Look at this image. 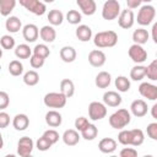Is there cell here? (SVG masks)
<instances>
[{
    "label": "cell",
    "mask_w": 157,
    "mask_h": 157,
    "mask_svg": "<svg viewBox=\"0 0 157 157\" xmlns=\"http://www.w3.org/2000/svg\"><path fill=\"white\" fill-rule=\"evenodd\" d=\"M145 135L141 129H131V130H123L118 135V141L124 146H140L144 144Z\"/></svg>",
    "instance_id": "6da1fadb"
},
{
    "label": "cell",
    "mask_w": 157,
    "mask_h": 157,
    "mask_svg": "<svg viewBox=\"0 0 157 157\" xmlns=\"http://www.w3.org/2000/svg\"><path fill=\"white\" fill-rule=\"evenodd\" d=\"M93 43L97 48H112L118 43V34L114 31H102L94 34Z\"/></svg>",
    "instance_id": "7a4b0ae2"
},
{
    "label": "cell",
    "mask_w": 157,
    "mask_h": 157,
    "mask_svg": "<svg viewBox=\"0 0 157 157\" xmlns=\"http://www.w3.org/2000/svg\"><path fill=\"white\" fill-rule=\"evenodd\" d=\"M131 121V114L128 109H118L109 117V125L113 129H124Z\"/></svg>",
    "instance_id": "3957f363"
},
{
    "label": "cell",
    "mask_w": 157,
    "mask_h": 157,
    "mask_svg": "<svg viewBox=\"0 0 157 157\" xmlns=\"http://www.w3.org/2000/svg\"><path fill=\"white\" fill-rule=\"evenodd\" d=\"M155 16H156L155 6H152L150 4H146V5L140 7V10L137 12V20L136 21L141 26H148L150 23L153 22Z\"/></svg>",
    "instance_id": "277c9868"
},
{
    "label": "cell",
    "mask_w": 157,
    "mask_h": 157,
    "mask_svg": "<svg viewBox=\"0 0 157 157\" xmlns=\"http://www.w3.org/2000/svg\"><path fill=\"white\" fill-rule=\"evenodd\" d=\"M120 11V4L118 0H107L102 7V17L107 21H112L119 16Z\"/></svg>",
    "instance_id": "5b68a950"
},
{
    "label": "cell",
    "mask_w": 157,
    "mask_h": 157,
    "mask_svg": "<svg viewBox=\"0 0 157 157\" xmlns=\"http://www.w3.org/2000/svg\"><path fill=\"white\" fill-rule=\"evenodd\" d=\"M67 98L61 92H49L44 96L43 102L48 108H64Z\"/></svg>",
    "instance_id": "8992f818"
},
{
    "label": "cell",
    "mask_w": 157,
    "mask_h": 157,
    "mask_svg": "<svg viewBox=\"0 0 157 157\" xmlns=\"http://www.w3.org/2000/svg\"><path fill=\"white\" fill-rule=\"evenodd\" d=\"M18 2L27 11H29V12L37 15V16H42L47 11L45 4L43 1H40V0H18Z\"/></svg>",
    "instance_id": "52a82bcc"
},
{
    "label": "cell",
    "mask_w": 157,
    "mask_h": 157,
    "mask_svg": "<svg viewBox=\"0 0 157 157\" xmlns=\"http://www.w3.org/2000/svg\"><path fill=\"white\" fill-rule=\"evenodd\" d=\"M107 115V107L104 103L101 102H91L88 105V117L91 120L97 121V120H102L103 118H105Z\"/></svg>",
    "instance_id": "ba28073f"
},
{
    "label": "cell",
    "mask_w": 157,
    "mask_h": 157,
    "mask_svg": "<svg viewBox=\"0 0 157 157\" xmlns=\"http://www.w3.org/2000/svg\"><path fill=\"white\" fill-rule=\"evenodd\" d=\"M128 54H129L130 59L136 64H142L147 60V52L145 50V48L142 45L136 44V43L130 45V48L128 50Z\"/></svg>",
    "instance_id": "9c48e42d"
},
{
    "label": "cell",
    "mask_w": 157,
    "mask_h": 157,
    "mask_svg": "<svg viewBox=\"0 0 157 157\" xmlns=\"http://www.w3.org/2000/svg\"><path fill=\"white\" fill-rule=\"evenodd\" d=\"M118 18V25L119 27L124 28V29H129L134 26V22H135V16H134V12L132 10L130 9H126V10H121L119 16L117 17Z\"/></svg>",
    "instance_id": "30bf717a"
},
{
    "label": "cell",
    "mask_w": 157,
    "mask_h": 157,
    "mask_svg": "<svg viewBox=\"0 0 157 157\" xmlns=\"http://www.w3.org/2000/svg\"><path fill=\"white\" fill-rule=\"evenodd\" d=\"M33 147H34L33 140L28 136H23L17 142V153L21 157H28L32 153Z\"/></svg>",
    "instance_id": "8fae6325"
},
{
    "label": "cell",
    "mask_w": 157,
    "mask_h": 157,
    "mask_svg": "<svg viewBox=\"0 0 157 157\" xmlns=\"http://www.w3.org/2000/svg\"><path fill=\"white\" fill-rule=\"evenodd\" d=\"M139 93L150 101H156L157 99V86L150 83V82H142L139 86Z\"/></svg>",
    "instance_id": "7c38bea8"
},
{
    "label": "cell",
    "mask_w": 157,
    "mask_h": 157,
    "mask_svg": "<svg viewBox=\"0 0 157 157\" xmlns=\"http://www.w3.org/2000/svg\"><path fill=\"white\" fill-rule=\"evenodd\" d=\"M105 54L99 50V49H94V50H91L90 54H88V63L93 66V67H101L105 64Z\"/></svg>",
    "instance_id": "4fadbf2b"
},
{
    "label": "cell",
    "mask_w": 157,
    "mask_h": 157,
    "mask_svg": "<svg viewBox=\"0 0 157 157\" xmlns=\"http://www.w3.org/2000/svg\"><path fill=\"white\" fill-rule=\"evenodd\" d=\"M22 36H23V39L28 43H32V42H36L38 36H39V29L36 25L33 23H28L26 26H23L22 28Z\"/></svg>",
    "instance_id": "5bb4252c"
},
{
    "label": "cell",
    "mask_w": 157,
    "mask_h": 157,
    "mask_svg": "<svg viewBox=\"0 0 157 157\" xmlns=\"http://www.w3.org/2000/svg\"><path fill=\"white\" fill-rule=\"evenodd\" d=\"M147 103L144 99H135L131 104H130V112L134 117L141 118L145 117L147 114Z\"/></svg>",
    "instance_id": "9a60e30c"
},
{
    "label": "cell",
    "mask_w": 157,
    "mask_h": 157,
    "mask_svg": "<svg viewBox=\"0 0 157 157\" xmlns=\"http://www.w3.org/2000/svg\"><path fill=\"white\" fill-rule=\"evenodd\" d=\"M121 97L115 91H107L103 94V103L108 107H119L121 104Z\"/></svg>",
    "instance_id": "2e32d148"
},
{
    "label": "cell",
    "mask_w": 157,
    "mask_h": 157,
    "mask_svg": "<svg viewBox=\"0 0 157 157\" xmlns=\"http://www.w3.org/2000/svg\"><path fill=\"white\" fill-rule=\"evenodd\" d=\"M76 4L78 5L81 12L86 16H92L97 10L94 0H76Z\"/></svg>",
    "instance_id": "e0dca14e"
},
{
    "label": "cell",
    "mask_w": 157,
    "mask_h": 157,
    "mask_svg": "<svg viewBox=\"0 0 157 157\" xmlns=\"http://www.w3.org/2000/svg\"><path fill=\"white\" fill-rule=\"evenodd\" d=\"M80 137L81 136L77 132V130H74V129L65 130L63 136H61V139H63V141H64V144L66 146H75V145H77L78 141H80Z\"/></svg>",
    "instance_id": "ac0fdd59"
},
{
    "label": "cell",
    "mask_w": 157,
    "mask_h": 157,
    "mask_svg": "<svg viewBox=\"0 0 157 157\" xmlns=\"http://www.w3.org/2000/svg\"><path fill=\"white\" fill-rule=\"evenodd\" d=\"M98 148L102 153H113L117 150V141L112 137H104L99 141Z\"/></svg>",
    "instance_id": "d6986e66"
},
{
    "label": "cell",
    "mask_w": 157,
    "mask_h": 157,
    "mask_svg": "<svg viewBox=\"0 0 157 157\" xmlns=\"http://www.w3.org/2000/svg\"><path fill=\"white\" fill-rule=\"evenodd\" d=\"M29 125V118L26 114H16L12 119V126L17 131H23Z\"/></svg>",
    "instance_id": "ffe728a7"
},
{
    "label": "cell",
    "mask_w": 157,
    "mask_h": 157,
    "mask_svg": "<svg viewBox=\"0 0 157 157\" xmlns=\"http://www.w3.org/2000/svg\"><path fill=\"white\" fill-rule=\"evenodd\" d=\"M39 37L45 43H53L56 38V32L53 26H43L39 29Z\"/></svg>",
    "instance_id": "44dd1931"
},
{
    "label": "cell",
    "mask_w": 157,
    "mask_h": 157,
    "mask_svg": "<svg viewBox=\"0 0 157 157\" xmlns=\"http://www.w3.org/2000/svg\"><path fill=\"white\" fill-rule=\"evenodd\" d=\"M45 123L50 126V128H58L63 123V117L59 112L56 110H49L45 114Z\"/></svg>",
    "instance_id": "7402d4cb"
},
{
    "label": "cell",
    "mask_w": 157,
    "mask_h": 157,
    "mask_svg": "<svg viewBox=\"0 0 157 157\" xmlns=\"http://www.w3.org/2000/svg\"><path fill=\"white\" fill-rule=\"evenodd\" d=\"M5 28L6 31H9L10 33H17L21 28H22V22L18 17L16 16H10L7 17V20L5 21Z\"/></svg>",
    "instance_id": "603a6c76"
},
{
    "label": "cell",
    "mask_w": 157,
    "mask_h": 157,
    "mask_svg": "<svg viewBox=\"0 0 157 157\" xmlns=\"http://www.w3.org/2000/svg\"><path fill=\"white\" fill-rule=\"evenodd\" d=\"M112 82V76L109 72L107 71H101L97 74L96 78H94V83L98 88H107Z\"/></svg>",
    "instance_id": "cb8c5ba5"
},
{
    "label": "cell",
    "mask_w": 157,
    "mask_h": 157,
    "mask_svg": "<svg viewBox=\"0 0 157 157\" xmlns=\"http://www.w3.org/2000/svg\"><path fill=\"white\" fill-rule=\"evenodd\" d=\"M76 50L74 47L70 45H65L60 49V59L64 63H72L76 59Z\"/></svg>",
    "instance_id": "d4e9b609"
},
{
    "label": "cell",
    "mask_w": 157,
    "mask_h": 157,
    "mask_svg": "<svg viewBox=\"0 0 157 157\" xmlns=\"http://www.w3.org/2000/svg\"><path fill=\"white\" fill-rule=\"evenodd\" d=\"M75 34H76V37H77L78 40H81V42H88L92 38V29L88 26H86V25H80L76 28Z\"/></svg>",
    "instance_id": "484cf974"
},
{
    "label": "cell",
    "mask_w": 157,
    "mask_h": 157,
    "mask_svg": "<svg viewBox=\"0 0 157 157\" xmlns=\"http://www.w3.org/2000/svg\"><path fill=\"white\" fill-rule=\"evenodd\" d=\"M60 92L66 97V98H70L74 96L75 93V85L71 80L69 78H64L60 81Z\"/></svg>",
    "instance_id": "4316f807"
},
{
    "label": "cell",
    "mask_w": 157,
    "mask_h": 157,
    "mask_svg": "<svg viewBox=\"0 0 157 157\" xmlns=\"http://www.w3.org/2000/svg\"><path fill=\"white\" fill-rule=\"evenodd\" d=\"M17 0H0V15L4 17L10 16V13L16 7Z\"/></svg>",
    "instance_id": "83f0119b"
},
{
    "label": "cell",
    "mask_w": 157,
    "mask_h": 157,
    "mask_svg": "<svg viewBox=\"0 0 157 157\" xmlns=\"http://www.w3.org/2000/svg\"><path fill=\"white\" fill-rule=\"evenodd\" d=\"M97 135H98V129L94 124H91V123H88V125L81 130V137H83L87 141L94 140L97 137Z\"/></svg>",
    "instance_id": "f1b7e54d"
},
{
    "label": "cell",
    "mask_w": 157,
    "mask_h": 157,
    "mask_svg": "<svg viewBox=\"0 0 157 157\" xmlns=\"http://www.w3.org/2000/svg\"><path fill=\"white\" fill-rule=\"evenodd\" d=\"M148 37H150V34H148V32L145 28H137L132 33V40H134V43L140 44V45L147 43Z\"/></svg>",
    "instance_id": "f546056e"
},
{
    "label": "cell",
    "mask_w": 157,
    "mask_h": 157,
    "mask_svg": "<svg viewBox=\"0 0 157 157\" xmlns=\"http://www.w3.org/2000/svg\"><path fill=\"white\" fill-rule=\"evenodd\" d=\"M48 21L52 26H59L64 21V13L60 10H56V9L50 10L49 13H48Z\"/></svg>",
    "instance_id": "4dcf8cb0"
},
{
    "label": "cell",
    "mask_w": 157,
    "mask_h": 157,
    "mask_svg": "<svg viewBox=\"0 0 157 157\" xmlns=\"http://www.w3.org/2000/svg\"><path fill=\"white\" fill-rule=\"evenodd\" d=\"M145 76H146V66L144 65L137 64L130 70V78L132 81H141Z\"/></svg>",
    "instance_id": "1f68e13d"
},
{
    "label": "cell",
    "mask_w": 157,
    "mask_h": 157,
    "mask_svg": "<svg viewBox=\"0 0 157 157\" xmlns=\"http://www.w3.org/2000/svg\"><path fill=\"white\" fill-rule=\"evenodd\" d=\"M15 55L18 59H28L32 55V49L27 44H18L15 48Z\"/></svg>",
    "instance_id": "d6a6232c"
},
{
    "label": "cell",
    "mask_w": 157,
    "mask_h": 157,
    "mask_svg": "<svg viewBox=\"0 0 157 157\" xmlns=\"http://www.w3.org/2000/svg\"><path fill=\"white\" fill-rule=\"evenodd\" d=\"M23 82L27 86H36L39 82V75H38V72L34 71V70H28L23 75Z\"/></svg>",
    "instance_id": "836d02e7"
},
{
    "label": "cell",
    "mask_w": 157,
    "mask_h": 157,
    "mask_svg": "<svg viewBox=\"0 0 157 157\" xmlns=\"http://www.w3.org/2000/svg\"><path fill=\"white\" fill-rule=\"evenodd\" d=\"M114 83L119 92H128L130 90V81L126 76H118Z\"/></svg>",
    "instance_id": "e575fe53"
},
{
    "label": "cell",
    "mask_w": 157,
    "mask_h": 157,
    "mask_svg": "<svg viewBox=\"0 0 157 157\" xmlns=\"http://www.w3.org/2000/svg\"><path fill=\"white\" fill-rule=\"evenodd\" d=\"M9 72L12 76H20L23 72V65L20 60H12L9 64Z\"/></svg>",
    "instance_id": "d590c367"
},
{
    "label": "cell",
    "mask_w": 157,
    "mask_h": 157,
    "mask_svg": "<svg viewBox=\"0 0 157 157\" xmlns=\"http://www.w3.org/2000/svg\"><path fill=\"white\" fill-rule=\"evenodd\" d=\"M82 20V15L77 10H69L66 13V21L70 25H78Z\"/></svg>",
    "instance_id": "8d00e7d4"
},
{
    "label": "cell",
    "mask_w": 157,
    "mask_h": 157,
    "mask_svg": "<svg viewBox=\"0 0 157 157\" xmlns=\"http://www.w3.org/2000/svg\"><path fill=\"white\" fill-rule=\"evenodd\" d=\"M33 54L34 55H38V56H40L43 59H47L49 56V54H50V50H49V48L45 44L42 43V44H37L33 48Z\"/></svg>",
    "instance_id": "74e56055"
},
{
    "label": "cell",
    "mask_w": 157,
    "mask_h": 157,
    "mask_svg": "<svg viewBox=\"0 0 157 157\" xmlns=\"http://www.w3.org/2000/svg\"><path fill=\"white\" fill-rule=\"evenodd\" d=\"M146 76H147L151 81H156V80H157V60L151 61V63L146 66Z\"/></svg>",
    "instance_id": "f35d334b"
},
{
    "label": "cell",
    "mask_w": 157,
    "mask_h": 157,
    "mask_svg": "<svg viewBox=\"0 0 157 157\" xmlns=\"http://www.w3.org/2000/svg\"><path fill=\"white\" fill-rule=\"evenodd\" d=\"M0 45L2 49H6V50H10L15 47V39L13 37H11L10 34H4L1 38H0Z\"/></svg>",
    "instance_id": "ab89813d"
},
{
    "label": "cell",
    "mask_w": 157,
    "mask_h": 157,
    "mask_svg": "<svg viewBox=\"0 0 157 157\" xmlns=\"http://www.w3.org/2000/svg\"><path fill=\"white\" fill-rule=\"evenodd\" d=\"M36 147H37L39 151H47V150H49V148L52 147V142H50L47 137H44V136L42 135V136L37 140Z\"/></svg>",
    "instance_id": "60d3db41"
},
{
    "label": "cell",
    "mask_w": 157,
    "mask_h": 157,
    "mask_svg": "<svg viewBox=\"0 0 157 157\" xmlns=\"http://www.w3.org/2000/svg\"><path fill=\"white\" fill-rule=\"evenodd\" d=\"M44 61H45V59H43V58L38 56V55L32 54V55L29 56V64H31V66H32L33 69H39V67H42V66L44 65Z\"/></svg>",
    "instance_id": "b9f144b4"
},
{
    "label": "cell",
    "mask_w": 157,
    "mask_h": 157,
    "mask_svg": "<svg viewBox=\"0 0 157 157\" xmlns=\"http://www.w3.org/2000/svg\"><path fill=\"white\" fill-rule=\"evenodd\" d=\"M43 136H44V137H47V139L52 142V145H54V144H55V142H58V140H59V134H58V131H56V130H54V129L45 130V131L43 132Z\"/></svg>",
    "instance_id": "7bdbcfd3"
},
{
    "label": "cell",
    "mask_w": 157,
    "mask_h": 157,
    "mask_svg": "<svg viewBox=\"0 0 157 157\" xmlns=\"http://www.w3.org/2000/svg\"><path fill=\"white\" fill-rule=\"evenodd\" d=\"M10 104V97L5 91H0V110H4Z\"/></svg>",
    "instance_id": "ee69618b"
},
{
    "label": "cell",
    "mask_w": 157,
    "mask_h": 157,
    "mask_svg": "<svg viewBox=\"0 0 157 157\" xmlns=\"http://www.w3.org/2000/svg\"><path fill=\"white\" fill-rule=\"evenodd\" d=\"M88 119L87 118H85V117H78V118H76V120H75V128H76V130H78V131H81L82 129H85L87 125H88Z\"/></svg>",
    "instance_id": "f6af8a7d"
},
{
    "label": "cell",
    "mask_w": 157,
    "mask_h": 157,
    "mask_svg": "<svg viewBox=\"0 0 157 157\" xmlns=\"http://www.w3.org/2000/svg\"><path fill=\"white\" fill-rule=\"evenodd\" d=\"M147 135L152 140H157V123H150L147 125Z\"/></svg>",
    "instance_id": "bcb514c9"
},
{
    "label": "cell",
    "mask_w": 157,
    "mask_h": 157,
    "mask_svg": "<svg viewBox=\"0 0 157 157\" xmlns=\"http://www.w3.org/2000/svg\"><path fill=\"white\" fill-rule=\"evenodd\" d=\"M120 157H136L137 156V151L132 147H124L120 152H119Z\"/></svg>",
    "instance_id": "7dc6e473"
},
{
    "label": "cell",
    "mask_w": 157,
    "mask_h": 157,
    "mask_svg": "<svg viewBox=\"0 0 157 157\" xmlns=\"http://www.w3.org/2000/svg\"><path fill=\"white\" fill-rule=\"evenodd\" d=\"M10 124V115L6 112L0 110V129L7 128Z\"/></svg>",
    "instance_id": "c3c4849f"
},
{
    "label": "cell",
    "mask_w": 157,
    "mask_h": 157,
    "mask_svg": "<svg viewBox=\"0 0 157 157\" xmlns=\"http://www.w3.org/2000/svg\"><path fill=\"white\" fill-rule=\"evenodd\" d=\"M141 0H126V5L130 10H134V9H137L140 5H141Z\"/></svg>",
    "instance_id": "681fc988"
},
{
    "label": "cell",
    "mask_w": 157,
    "mask_h": 157,
    "mask_svg": "<svg viewBox=\"0 0 157 157\" xmlns=\"http://www.w3.org/2000/svg\"><path fill=\"white\" fill-rule=\"evenodd\" d=\"M156 31H157V23H153V26H152V39H153V42H155V43H157Z\"/></svg>",
    "instance_id": "f907efd6"
},
{
    "label": "cell",
    "mask_w": 157,
    "mask_h": 157,
    "mask_svg": "<svg viewBox=\"0 0 157 157\" xmlns=\"http://www.w3.org/2000/svg\"><path fill=\"white\" fill-rule=\"evenodd\" d=\"M156 110H157V104H153L152 108H151V114H152V118H155V119H157V113H156Z\"/></svg>",
    "instance_id": "816d5d0a"
},
{
    "label": "cell",
    "mask_w": 157,
    "mask_h": 157,
    "mask_svg": "<svg viewBox=\"0 0 157 157\" xmlns=\"http://www.w3.org/2000/svg\"><path fill=\"white\" fill-rule=\"evenodd\" d=\"M4 147V140H2V135H1V132H0V150Z\"/></svg>",
    "instance_id": "f5cc1de1"
},
{
    "label": "cell",
    "mask_w": 157,
    "mask_h": 157,
    "mask_svg": "<svg viewBox=\"0 0 157 157\" xmlns=\"http://www.w3.org/2000/svg\"><path fill=\"white\" fill-rule=\"evenodd\" d=\"M55 0H43V2L44 4H50V2H54Z\"/></svg>",
    "instance_id": "db71d44e"
},
{
    "label": "cell",
    "mask_w": 157,
    "mask_h": 157,
    "mask_svg": "<svg viewBox=\"0 0 157 157\" xmlns=\"http://www.w3.org/2000/svg\"><path fill=\"white\" fill-rule=\"evenodd\" d=\"M141 1H142V2H146V4H148V2H151L152 0H141Z\"/></svg>",
    "instance_id": "11a10c76"
},
{
    "label": "cell",
    "mask_w": 157,
    "mask_h": 157,
    "mask_svg": "<svg viewBox=\"0 0 157 157\" xmlns=\"http://www.w3.org/2000/svg\"><path fill=\"white\" fill-rule=\"evenodd\" d=\"M1 56H2V49L0 48V59H1Z\"/></svg>",
    "instance_id": "9f6ffc18"
}]
</instances>
